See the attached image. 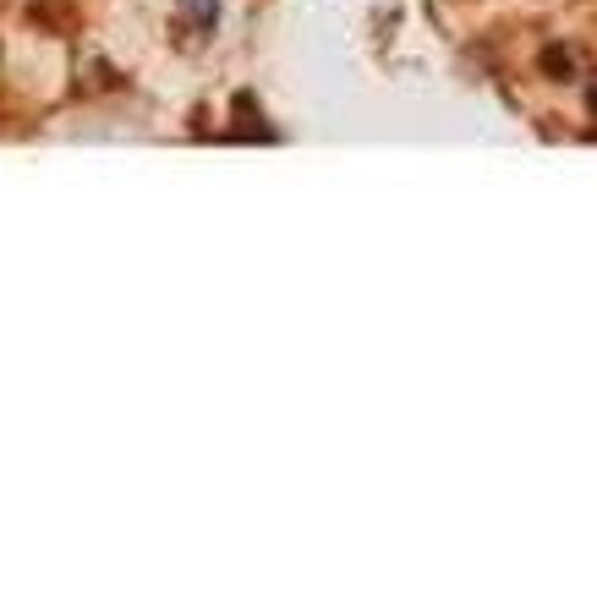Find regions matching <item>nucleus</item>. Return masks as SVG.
<instances>
[{
	"label": "nucleus",
	"mask_w": 597,
	"mask_h": 591,
	"mask_svg": "<svg viewBox=\"0 0 597 591\" xmlns=\"http://www.w3.org/2000/svg\"><path fill=\"white\" fill-rule=\"evenodd\" d=\"M592 104H597V94H592Z\"/></svg>",
	"instance_id": "f257e3e1"
}]
</instances>
